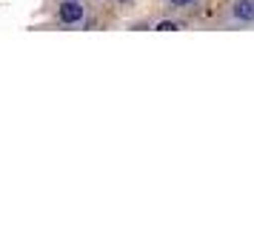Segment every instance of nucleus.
I'll use <instances>...</instances> for the list:
<instances>
[{
    "mask_svg": "<svg viewBox=\"0 0 254 245\" xmlns=\"http://www.w3.org/2000/svg\"><path fill=\"white\" fill-rule=\"evenodd\" d=\"M120 3H128V0H120Z\"/></svg>",
    "mask_w": 254,
    "mask_h": 245,
    "instance_id": "5",
    "label": "nucleus"
},
{
    "mask_svg": "<svg viewBox=\"0 0 254 245\" xmlns=\"http://www.w3.org/2000/svg\"><path fill=\"white\" fill-rule=\"evenodd\" d=\"M157 29H160V32H177L180 26H177V23H172V20H163V23L157 26Z\"/></svg>",
    "mask_w": 254,
    "mask_h": 245,
    "instance_id": "3",
    "label": "nucleus"
},
{
    "mask_svg": "<svg viewBox=\"0 0 254 245\" xmlns=\"http://www.w3.org/2000/svg\"><path fill=\"white\" fill-rule=\"evenodd\" d=\"M234 17L252 23L254 20V0H237V3H234Z\"/></svg>",
    "mask_w": 254,
    "mask_h": 245,
    "instance_id": "2",
    "label": "nucleus"
},
{
    "mask_svg": "<svg viewBox=\"0 0 254 245\" xmlns=\"http://www.w3.org/2000/svg\"><path fill=\"white\" fill-rule=\"evenodd\" d=\"M60 20H63V23H80L83 6L77 0H63V3H60Z\"/></svg>",
    "mask_w": 254,
    "mask_h": 245,
    "instance_id": "1",
    "label": "nucleus"
},
{
    "mask_svg": "<svg viewBox=\"0 0 254 245\" xmlns=\"http://www.w3.org/2000/svg\"><path fill=\"white\" fill-rule=\"evenodd\" d=\"M194 0H172V6H191Z\"/></svg>",
    "mask_w": 254,
    "mask_h": 245,
    "instance_id": "4",
    "label": "nucleus"
}]
</instances>
